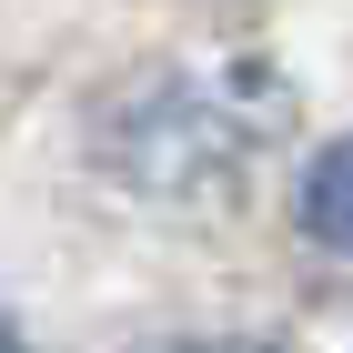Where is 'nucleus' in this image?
Wrapping results in <instances>:
<instances>
[{"label": "nucleus", "instance_id": "3", "mask_svg": "<svg viewBox=\"0 0 353 353\" xmlns=\"http://www.w3.org/2000/svg\"><path fill=\"white\" fill-rule=\"evenodd\" d=\"M0 353H21V343H10V333H0Z\"/></svg>", "mask_w": 353, "mask_h": 353}, {"label": "nucleus", "instance_id": "2", "mask_svg": "<svg viewBox=\"0 0 353 353\" xmlns=\"http://www.w3.org/2000/svg\"><path fill=\"white\" fill-rule=\"evenodd\" d=\"M182 353H272V343H182Z\"/></svg>", "mask_w": 353, "mask_h": 353}, {"label": "nucleus", "instance_id": "1", "mask_svg": "<svg viewBox=\"0 0 353 353\" xmlns=\"http://www.w3.org/2000/svg\"><path fill=\"white\" fill-rule=\"evenodd\" d=\"M303 232H313L323 252H343V263H353V132L333 141L313 172H303Z\"/></svg>", "mask_w": 353, "mask_h": 353}]
</instances>
